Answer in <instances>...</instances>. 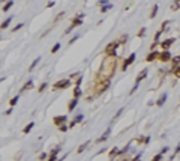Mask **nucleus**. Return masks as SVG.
<instances>
[{"label": "nucleus", "instance_id": "5701e85b", "mask_svg": "<svg viewBox=\"0 0 180 161\" xmlns=\"http://www.w3.org/2000/svg\"><path fill=\"white\" fill-rule=\"evenodd\" d=\"M39 60H41V57H36V59L33 60V63L30 65V68H29V69H30V71H33V69L36 68V65H38V63H39Z\"/></svg>", "mask_w": 180, "mask_h": 161}, {"label": "nucleus", "instance_id": "49530a36", "mask_svg": "<svg viewBox=\"0 0 180 161\" xmlns=\"http://www.w3.org/2000/svg\"><path fill=\"white\" fill-rule=\"evenodd\" d=\"M168 149H170V148H162V152H161V154H165V152H168Z\"/></svg>", "mask_w": 180, "mask_h": 161}, {"label": "nucleus", "instance_id": "a211bd4d", "mask_svg": "<svg viewBox=\"0 0 180 161\" xmlns=\"http://www.w3.org/2000/svg\"><path fill=\"white\" fill-rule=\"evenodd\" d=\"M165 100H167V93H162V96H161L159 100L156 101V105H162V104L165 102Z\"/></svg>", "mask_w": 180, "mask_h": 161}, {"label": "nucleus", "instance_id": "ddd939ff", "mask_svg": "<svg viewBox=\"0 0 180 161\" xmlns=\"http://www.w3.org/2000/svg\"><path fill=\"white\" fill-rule=\"evenodd\" d=\"M83 24V18L78 15L77 18H72V27H77V26H81Z\"/></svg>", "mask_w": 180, "mask_h": 161}, {"label": "nucleus", "instance_id": "de8ad7c7", "mask_svg": "<svg viewBox=\"0 0 180 161\" xmlns=\"http://www.w3.org/2000/svg\"><path fill=\"white\" fill-rule=\"evenodd\" d=\"M11 113H12V109H9V110L5 112V114H11Z\"/></svg>", "mask_w": 180, "mask_h": 161}, {"label": "nucleus", "instance_id": "b1692460", "mask_svg": "<svg viewBox=\"0 0 180 161\" xmlns=\"http://www.w3.org/2000/svg\"><path fill=\"white\" fill-rule=\"evenodd\" d=\"M11 20H12V17H8L6 21H3V23H2V29H6L8 26H9V23H11Z\"/></svg>", "mask_w": 180, "mask_h": 161}, {"label": "nucleus", "instance_id": "c03bdc74", "mask_svg": "<svg viewBox=\"0 0 180 161\" xmlns=\"http://www.w3.org/2000/svg\"><path fill=\"white\" fill-rule=\"evenodd\" d=\"M179 152H180V143H179V146H177V149L174 151V155H177V154H179Z\"/></svg>", "mask_w": 180, "mask_h": 161}, {"label": "nucleus", "instance_id": "f257e3e1", "mask_svg": "<svg viewBox=\"0 0 180 161\" xmlns=\"http://www.w3.org/2000/svg\"><path fill=\"white\" fill-rule=\"evenodd\" d=\"M119 41H114V42H110L108 45L105 47V54L107 56H114L116 54V50H117V47H119Z\"/></svg>", "mask_w": 180, "mask_h": 161}, {"label": "nucleus", "instance_id": "58836bf2", "mask_svg": "<svg viewBox=\"0 0 180 161\" xmlns=\"http://www.w3.org/2000/svg\"><path fill=\"white\" fill-rule=\"evenodd\" d=\"M137 89H138V83H135V86H134V87H132V89H131V92H129V93H131V95H132V93H134V92H135V91H137Z\"/></svg>", "mask_w": 180, "mask_h": 161}, {"label": "nucleus", "instance_id": "6ab92c4d", "mask_svg": "<svg viewBox=\"0 0 180 161\" xmlns=\"http://www.w3.org/2000/svg\"><path fill=\"white\" fill-rule=\"evenodd\" d=\"M156 14H158V5H153V8H152V12H150V18H155V17H156Z\"/></svg>", "mask_w": 180, "mask_h": 161}, {"label": "nucleus", "instance_id": "0eeeda50", "mask_svg": "<svg viewBox=\"0 0 180 161\" xmlns=\"http://www.w3.org/2000/svg\"><path fill=\"white\" fill-rule=\"evenodd\" d=\"M135 60V53H132V54L128 57V59H125V62H123V66H122V69L123 71H126V68H128L131 63H132V62Z\"/></svg>", "mask_w": 180, "mask_h": 161}, {"label": "nucleus", "instance_id": "f704fd0d", "mask_svg": "<svg viewBox=\"0 0 180 161\" xmlns=\"http://www.w3.org/2000/svg\"><path fill=\"white\" fill-rule=\"evenodd\" d=\"M144 35H146V27H143L140 32H138V36L141 38V36H144Z\"/></svg>", "mask_w": 180, "mask_h": 161}, {"label": "nucleus", "instance_id": "bb28decb", "mask_svg": "<svg viewBox=\"0 0 180 161\" xmlns=\"http://www.w3.org/2000/svg\"><path fill=\"white\" fill-rule=\"evenodd\" d=\"M108 9H111V5H110V3L105 5V6H101V12H107Z\"/></svg>", "mask_w": 180, "mask_h": 161}, {"label": "nucleus", "instance_id": "3c124183", "mask_svg": "<svg viewBox=\"0 0 180 161\" xmlns=\"http://www.w3.org/2000/svg\"><path fill=\"white\" fill-rule=\"evenodd\" d=\"M170 161H171V160H170Z\"/></svg>", "mask_w": 180, "mask_h": 161}, {"label": "nucleus", "instance_id": "a878e982", "mask_svg": "<svg viewBox=\"0 0 180 161\" xmlns=\"http://www.w3.org/2000/svg\"><path fill=\"white\" fill-rule=\"evenodd\" d=\"M12 5H14V2H12V0H9V2H8V3L3 6V11H5V12H6V11H9V9H11V6H12Z\"/></svg>", "mask_w": 180, "mask_h": 161}, {"label": "nucleus", "instance_id": "412c9836", "mask_svg": "<svg viewBox=\"0 0 180 161\" xmlns=\"http://www.w3.org/2000/svg\"><path fill=\"white\" fill-rule=\"evenodd\" d=\"M33 125H35V123H33V122H30V123H29V125H27V127L23 130V132H24V134H29V132L32 131V128H33Z\"/></svg>", "mask_w": 180, "mask_h": 161}, {"label": "nucleus", "instance_id": "c756f323", "mask_svg": "<svg viewBox=\"0 0 180 161\" xmlns=\"http://www.w3.org/2000/svg\"><path fill=\"white\" fill-rule=\"evenodd\" d=\"M162 155H164V154H158V155H155L152 161H161V160H162Z\"/></svg>", "mask_w": 180, "mask_h": 161}, {"label": "nucleus", "instance_id": "473e14b6", "mask_svg": "<svg viewBox=\"0 0 180 161\" xmlns=\"http://www.w3.org/2000/svg\"><path fill=\"white\" fill-rule=\"evenodd\" d=\"M59 130H60L62 132H66V131L69 130V127H66V125H62V127H59Z\"/></svg>", "mask_w": 180, "mask_h": 161}, {"label": "nucleus", "instance_id": "a19ab883", "mask_svg": "<svg viewBox=\"0 0 180 161\" xmlns=\"http://www.w3.org/2000/svg\"><path fill=\"white\" fill-rule=\"evenodd\" d=\"M45 87H47V83H42V84L39 86V89H38V91H39V92H42V91H44Z\"/></svg>", "mask_w": 180, "mask_h": 161}, {"label": "nucleus", "instance_id": "9d476101", "mask_svg": "<svg viewBox=\"0 0 180 161\" xmlns=\"http://www.w3.org/2000/svg\"><path fill=\"white\" fill-rule=\"evenodd\" d=\"M146 77H147V68H144V69L141 71V72L138 74L137 80H135V83H140V82H143V80L146 78Z\"/></svg>", "mask_w": 180, "mask_h": 161}, {"label": "nucleus", "instance_id": "7ed1b4c3", "mask_svg": "<svg viewBox=\"0 0 180 161\" xmlns=\"http://www.w3.org/2000/svg\"><path fill=\"white\" fill-rule=\"evenodd\" d=\"M66 121H68V118H66V114H63V116H56V118L53 119V122H54V125H66Z\"/></svg>", "mask_w": 180, "mask_h": 161}, {"label": "nucleus", "instance_id": "dca6fc26", "mask_svg": "<svg viewBox=\"0 0 180 161\" xmlns=\"http://www.w3.org/2000/svg\"><path fill=\"white\" fill-rule=\"evenodd\" d=\"M119 154H120V151H119V149H117V148H114V149H111V151H110V154H108V157H110V158L113 160L114 157H117V155H119Z\"/></svg>", "mask_w": 180, "mask_h": 161}, {"label": "nucleus", "instance_id": "4c0bfd02", "mask_svg": "<svg viewBox=\"0 0 180 161\" xmlns=\"http://www.w3.org/2000/svg\"><path fill=\"white\" fill-rule=\"evenodd\" d=\"M179 8H180V5H179V3H174L173 6H171V11H177Z\"/></svg>", "mask_w": 180, "mask_h": 161}, {"label": "nucleus", "instance_id": "4be33fe9", "mask_svg": "<svg viewBox=\"0 0 180 161\" xmlns=\"http://www.w3.org/2000/svg\"><path fill=\"white\" fill-rule=\"evenodd\" d=\"M179 65H180V56H176L173 59V68H177Z\"/></svg>", "mask_w": 180, "mask_h": 161}, {"label": "nucleus", "instance_id": "c85d7f7f", "mask_svg": "<svg viewBox=\"0 0 180 161\" xmlns=\"http://www.w3.org/2000/svg\"><path fill=\"white\" fill-rule=\"evenodd\" d=\"M59 48H60V44H56V45H54V47L51 48V53H53V54H54V53H57Z\"/></svg>", "mask_w": 180, "mask_h": 161}, {"label": "nucleus", "instance_id": "20e7f679", "mask_svg": "<svg viewBox=\"0 0 180 161\" xmlns=\"http://www.w3.org/2000/svg\"><path fill=\"white\" fill-rule=\"evenodd\" d=\"M174 38H168V39H165V41H162L161 42V47H162V50H164V51H167L171 45H173V44H174Z\"/></svg>", "mask_w": 180, "mask_h": 161}, {"label": "nucleus", "instance_id": "393cba45", "mask_svg": "<svg viewBox=\"0 0 180 161\" xmlns=\"http://www.w3.org/2000/svg\"><path fill=\"white\" fill-rule=\"evenodd\" d=\"M173 74H174V77L180 78V65H179L177 68H173Z\"/></svg>", "mask_w": 180, "mask_h": 161}, {"label": "nucleus", "instance_id": "6e6552de", "mask_svg": "<svg viewBox=\"0 0 180 161\" xmlns=\"http://www.w3.org/2000/svg\"><path fill=\"white\" fill-rule=\"evenodd\" d=\"M110 134H111V127H108V128H107V131H105V132H104L102 136L99 137V139H98L96 141H98V143H102V141L108 140V137H110Z\"/></svg>", "mask_w": 180, "mask_h": 161}, {"label": "nucleus", "instance_id": "4468645a", "mask_svg": "<svg viewBox=\"0 0 180 161\" xmlns=\"http://www.w3.org/2000/svg\"><path fill=\"white\" fill-rule=\"evenodd\" d=\"M30 89H33V82L32 80H29V82H27L23 87H21V92H26V91H30Z\"/></svg>", "mask_w": 180, "mask_h": 161}, {"label": "nucleus", "instance_id": "1a4fd4ad", "mask_svg": "<svg viewBox=\"0 0 180 161\" xmlns=\"http://www.w3.org/2000/svg\"><path fill=\"white\" fill-rule=\"evenodd\" d=\"M83 119H84V116H83V114H78V116H75V118H74V119H72V122L69 123V128H72V127H75V125H77V123H80V122H81V121H83Z\"/></svg>", "mask_w": 180, "mask_h": 161}, {"label": "nucleus", "instance_id": "37998d69", "mask_svg": "<svg viewBox=\"0 0 180 161\" xmlns=\"http://www.w3.org/2000/svg\"><path fill=\"white\" fill-rule=\"evenodd\" d=\"M81 80H83V78H81V77H78V78L75 80V82H77V86H80V84H81Z\"/></svg>", "mask_w": 180, "mask_h": 161}, {"label": "nucleus", "instance_id": "c9c22d12", "mask_svg": "<svg viewBox=\"0 0 180 161\" xmlns=\"http://www.w3.org/2000/svg\"><path fill=\"white\" fill-rule=\"evenodd\" d=\"M128 149H129V145H126L123 149H120V154L119 155H122V154H125V152H128Z\"/></svg>", "mask_w": 180, "mask_h": 161}, {"label": "nucleus", "instance_id": "aec40b11", "mask_svg": "<svg viewBox=\"0 0 180 161\" xmlns=\"http://www.w3.org/2000/svg\"><path fill=\"white\" fill-rule=\"evenodd\" d=\"M80 96H81V89H80V86H77L74 89V98H77V100H78Z\"/></svg>", "mask_w": 180, "mask_h": 161}, {"label": "nucleus", "instance_id": "a18cd8bd", "mask_svg": "<svg viewBox=\"0 0 180 161\" xmlns=\"http://www.w3.org/2000/svg\"><path fill=\"white\" fill-rule=\"evenodd\" d=\"M54 5H56V3H54V2H48V3H47V6H48V8H53Z\"/></svg>", "mask_w": 180, "mask_h": 161}, {"label": "nucleus", "instance_id": "f3484780", "mask_svg": "<svg viewBox=\"0 0 180 161\" xmlns=\"http://www.w3.org/2000/svg\"><path fill=\"white\" fill-rule=\"evenodd\" d=\"M77 104H78V100H77V98H74V100H72V101L69 102V107H68V109H69V112H72V110H74L75 107H77Z\"/></svg>", "mask_w": 180, "mask_h": 161}, {"label": "nucleus", "instance_id": "ea45409f", "mask_svg": "<svg viewBox=\"0 0 180 161\" xmlns=\"http://www.w3.org/2000/svg\"><path fill=\"white\" fill-rule=\"evenodd\" d=\"M63 17H65V12H60L59 15H57V18H56V21H59V20H62Z\"/></svg>", "mask_w": 180, "mask_h": 161}, {"label": "nucleus", "instance_id": "cd10ccee", "mask_svg": "<svg viewBox=\"0 0 180 161\" xmlns=\"http://www.w3.org/2000/svg\"><path fill=\"white\" fill-rule=\"evenodd\" d=\"M17 102H18V96H14V98H12V100H11V101H9V104H11V107H14V105H15Z\"/></svg>", "mask_w": 180, "mask_h": 161}, {"label": "nucleus", "instance_id": "f8f14e48", "mask_svg": "<svg viewBox=\"0 0 180 161\" xmlns=\"http://www.w3.org/2000/svg\"><path fill=\"white\" fill-rule=\"evenodd\" d=\"M90 145H92V141H90V140H89V141H86V143H83L81 146H78L77 152H78V154H81V152H84V151H86V149L90 146Z\"/></svg>", "mask_w": 180, "mask_h": 161}, {"label": "nucleus", "instance_id": "2f4dec72", "mask_svg": "<svg viewBox=\"0 0 180 161\" xmlns=\"http://www.w3.org/2000/svg\"><path fill=\"white\" fill-rule=\"evenodd\" d=\"M122 113H123V109H120V110H119V112H117V114H116V116H114V119H113V122H114V121H116V119H119V118H120V114H122Z\"/></svg>", "mask_w": 180, "mask_h": 161}, {"label": "nucleus", "instance_id": "09e8293b", "mask_svg": "<svg viewBox=\"0 0 180 161\" xmlns=\"http://www.w3.org/2000/svg\"><path fill=\"white\" fill-rule=\"evenodd\" d=\"M176 3H180V0H176Z\"/></svg>", "mask_w": 180, "mask_h": 161}, {"label": "nucleus", "instance_id": "7c9ffc66", "mask_svg": "<svg viewBox=\"0 0 180 161\" xmlns=\"http://www.w3.org/2000/svg\"><path fill=\"white\" fill-rule=\"evenodd\" d=\"M126 41H128V35H123V36L119 39V42H120V44H125Z\"/></svg>", "mask_w": 180, "mask_h": 161}, {"label": "nucleus", "instance_id": "79ce46f5", "mask_svg": "<svg viewBox=\"0 0 180 161\" xmlns=\"http://www.w3.org/2000/svg\"><path fill=\"white\" fill-rule=\"evenodd\" d=\"M45 158H47V154H44V152H42V154L39 155V160H41V161H44Z\"/></svg>", "mask_w": 180, "mask_h": 161}, {"label": "nucleus", "instance_id": "e433bc0d", "mask_svg": "<svg viewBox=\"0 0 180 161\" xmlns=\"http://www.w3.org/2000/svg\"><path fill=\"white\" fill-rule=\"evenodd\" d=\"M21 27H23V23H20V24H17V26H15V27H14L12 30H14V32H17V30H20Z\"/></svg>", "mask_w": 180, "mask_h": 161}, {"label": "nucleus", "instance_id": "423d86ee", "mask_svg": "<svg viewBox=\"0 0 180 161\" xmlns=\"http://www.w3.org/2000/svg\"><path fill=\"white\" fill-rule=\"evenodd\" d=\"M159 60H161V62H170V60H171V53H170L168 50L159 53Z\"/></svg>", "mask_w": 180, "mask_h": 161}, {"label": "nucleus", "instance_id": "39448f33", "mask_svg": "<svg viewBox=\"0 0 180 161\" xmlns=\"http://www.w3.org/2000/svg\"><path fill=\"white\" fill-rule=\"evenodd\" d=\"M108 87H110V80H105V82H104L101 86H99V89L96 91V95H102V93L107 91Z\"/></svg>", "mask_w": 180, "mask_h": 161}, {"label": "nucleus", "instance_id": "8fccbe9b", "mask_svg": "<svg viewBox=\"0 0 180 161\" xmlns=\"http://www.w3.org/2000/svg\"><path fill=\"white\" fill-rule=\"evenodd\" d=\"M122 161H126V160H122Z\"/></svg>", "mask_w": 180, "mask_h": 161}, {"label": "nucleus", "instance_id": "f03ea898", "mask_svg": "<svg viewBox=\"0 0 180 161\" xmlns=\"http://www.w3.org/2000/svg\"><path fill=\"white\" fill-rule=\"evenodd\" d=\"M69 84H71V80L63 78V80H59V82L54 83L53 89H56V91H60V89H66V87H69Z\"/></svg>", "mask_w": 180, "mask_h": 161}, {"label": "nucleus", "instance_id": "2eb2a0df", "mask_svg": "<svg viewBox=\"0 0 180 161\" xmlns=\"http://www.w3.org/2000/svg\"><path fill=\"white\" fill-rule=\"evenodd\" d=\"M59 152H60V148H56L54 151H51V155H50L48 161H57V160H56V155L59 154Z\"/></svg>", "mask_w": 180, "mask_h": 161}, {"label": "nucleus", "instance_id": "72a5a7b5", "mask_svg": "<svg viewBox=\"0 0 180 161\" xmlns=\"http://www.w3.org/2000/svg\"><path fill=\"white\" fill-rule=\"evenodd\" d=\"M167 26H168V21H164V23H162V24H161V32H164Z\"/></svg>", "mask_w": 180, "mask_h": 161}, {"label": "nucleus", "instance_id": "9b49d317", "mask_svg": "<svg viewBox=\"0 0 180 161\" xmlns=\"http://www.w3.org/2000/svg\"><path fill=\"white\" fill-rule=\"evenodd\" d=\"M155 59H159V53L158 51H152L150 54H147V57H146L147 62H153Z\"/></svg>", "mask_w": 180, "mask_h": 161}]
</instances>
